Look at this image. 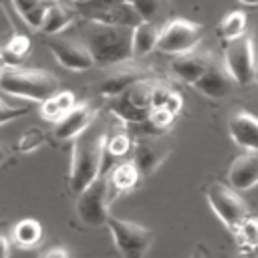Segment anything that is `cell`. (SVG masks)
<instances>
[{
  "instance_id": "1",
  "label": "cell",
  "mask_w": 258,
  "mask_h": 258,
  "mask_svg": "<svg viewBox=\"0 0 258 258\" xmlns=\"http://www.w3.org/2000/svg\"><path fill=\"white\" fill-rule=\"evenodd\" d=\"M79 42L89 50L97 67H117L131 58V28L127 26L83 20Z\"/></svg>"
},
{
  "instance_id": "2",
  "label": "cell",
  "mask_w": 258,
  "mask_h": 258,
  "mask_svg": "<svg viewBox=\"0 0 258 258\" xmlns=\"http://www.w3.org/2000/svg\"><path fill=\"white\" fill-rule=\"evenodd\" d=\"M105 137H107L105 127L95 121L75 137L71 175H69V187L75 196H79L91 181H95L101 175Z\"/></svg>"
},
{
  "instance_id": "3",
  "label": "cell",
  "mask_w": 258,
  "mask_h": 258,
  "mask_svg": "<svg viewBox=\"0 0 258 258\" xmlns=\"http://www.w3.org/2000/svg\"><path fill=\"white\" fill-rule=\"evenodd\" d=\"M0 89L14 97L42 103L60 91V81L42 69H6L0 75Z\"/></svg>"
},
{
  "instance_id": "4",
  "label": "cell",
  "mask_w": 258,
  "mask_h": 258,
  "mask_svg": "<svg viewBox=\"0 0 258 258\" xmlns=\"http://www.w3.org/2000/svg\"><path fill=\"white\" fill-rule=\"evenodd\" d=\"M105 226L109 228L113 242L123 258H145L153 242V232L149 228L137 222L121 220L113 214L107 216Z\"/></svg>"
},
{
  "instance_id": "5",
  "label": "cell",
  "mask_w": 258,
  "mask_h": 258,
  "mask_svg": "<svg viewBox=\"0 0 258 258\" xmlns=\"http://www.w3.org/2000/svg\"><path fill=\"white\" fill-rule=\"evenodd\" d=\"M155 81L141 79L119 95L111 97V111L125 123H145L149 115V93Z\"/></svg>"
},
{
  "instance_id": "6",
  "label": "cell",
  "mask_w": 258,
  "mask_h": 258,
  "mask_svg": "<svg viewBox=\"0 0 258 258\" xmlns=\"http://www.w3.org/2000/svg\"><path fill=\"white\" fill-rule=\"evenodd\" d=\"M206 198H208V204L214 210V214L232 232L248 218V206L242 200V196L236 189H232L230 185L222 183V181H214L208 187Z\"/></svg>"
},
{
  "instance_id": "7",
  "label": "cell",
  "mask_w": 258,
  "mask_h": 258,
  "mask_svg": "<svg viewBox=\"0 0 258 258\" xmlns=\"http://www.w3.org/2000/svg\"><path fill=\"white\" fill-rule=\"evenodd\" d=\"M226 71L230 73L234 85H252L256 79V62H254V44L250 36L234 38L226 44L224 58H222Z\"/></svg>"
},
{
  "instance_id": "8",
  "label": "cell",
  "mask_w": 258,
  "mask_h": 258,
  "mask_svg": "<svg viewBox=\"0 0 258 258\" xmlns=\"http://www.w3.org/2000/svg\"><path fill=\"white\" fill-rule=\"evenodd\" d=\"M200 38H202V26L198 22L185 18H173L165 22L163 28H159L155 48L175 56L198 46Z\"/></svg>"
},
{
  "instance_id": "9",
  "label": "cell",
  "mask_w": 258,
  "mask_h": 258,
  "mask_svg": "<svg viewBox=\"0 0 258 258\" xmlns=\"http://www.w3.org/2000/svg\"><path fill=\"white\" fill-rule=\"evenodd\" d=\"M109 187L105 175H99L77 196V216L87 226H105L109 216Z\"/></svg>"
},
{
  "instance_id": "10",
  "label": "cell",
  "mask_w": 258,
  "mask_h": 258,
  "mask_svg": "<svg viewBox=\"0 0 258 258\" xmlns=\"http://www.w3.org/2000/svg\"><path fill=\"white\" fill-rule=\"evenodd\" d=\"M131 153H133V165L137 167L139 177H147L165 161V157L169 155V145L159 135L145 133L133 141Z\"/></svg>"
},
{
  "instance_id": "11",
  "label": "cell",
  "mask_w": 258,
  "mask_h": 258,
  "mask_svg": "<svg viewBox=\"0 0 258 258\" xmlns=\"http://www.w3.org/2000/svg\"><path fill=\"white\" fill-rule=\"evenodd\" d=\"M48 50L54 54V58L71 71H89L93 69V58L89 54V50L75 38L69 36H58V34H50L46 40Z\"/></svg>"
},
{
  "instance_id": "12",
  "label": "cell",
  "mask_w": 258,
  "mask_h": 258,
  "mask_svg": "<svg viewBox=\"0 0 258 258\" xmlns=\"http://www.w3.org/2000/svg\"><path fill=\"white\" fill-rule=\"evenodd\" d=\"M194 87L200 93H204L206 97H210V99H222V97H226V95L232 93L234 81H232L230 73L226 71L222 58L212 56L210 64L206 67V71L202 73V77L194 83Z\"/></svg>"
},
{
  "instance_id": "13",
  "label": "cell",
  "mask_w": 258,
  "mask_h": 258,
  "mask_svg": "<svg viewBox=\"0 0 258 258\" xmlns=\"http://www.w3.org/2000/svg\"><path fill=\"white\" fill-rule=\"evenodd\" d=\"M97 119V109L91 103H77L54 123V137L60 141L75 139L83 129H87Z\"/></svg>"
},
{
  "instance_id": "14",
  "label": "cell",
  "mask_w": 258,
  "mask_h": 258,
  "mask_svg": "<svg viewBox=\"0 0 258 258\" xmlns=\"http://www.w3.org/2000/svg\"><path fill=\"white\" fill-rule=\"evenodd\" d=\"M212 52H208V50H202V48H198V46H194L191 50H187V52H181V54H175L173 56V60H171V71L181 79V81H185V83H196L200 77H202V73L206 71V67L210 64V60H212Z\"/></svg>"
},
{
  "instance_id": "15",
  "label": "cell",
  "mask_w": 258,
  "mask_h": 258,
  "mask_svg": "<svg viewBox=\"0 0 258 258\" xmlns=\"http://www.w3.org/2000/svg\"><path fill=\"white\" fill-rule=\"evenodd\" d=\"M228 131L230 137L244 149L248 151H256L258 149V119L244 111L238 109L228 117Z\"/></svg>"
},
{
  "instance_id": "16",
  "label": "cell",
  "mask_w": 258,
  "mask_h": 258,
  "mask_svg": "<svg viewBox=\"0 0 258 258\" xmlns=\"http://www.w3.org/2000/svg\"><path fill=\"white\" fill-rule=\"evenodd\" d=\"M228 183L236 191L252 189L258 183V155L256 151H248L234 159L228 171Z\"/></svg>"
},
{
  "instance_id": "17",
  "label": "cell",
  "mask_w": 258,
  "mask_h": 258,
  "mask_svg": "<svg viewBox=\"0 0 258 258\" xmlns=\"http://www.w3.org/2000/svg\"><path fill=\"white\" fill-rule=\"evenodd\" d=\"M147 79V73L137 67V64H117V69H113L101 83H99V91L105 97H115L121 91H125L129 85Z\"/></svg>"
},
{
  "instance_id": "18",
  "label": "cell",
  "mask_w": 258,
  "mask_h": 258,
  "mask_svg": "<svg viewBox=\"0 0 258 258\" xmlns=\"http://www.w3.org/2000/svg\"><path fill=\"white\" fill-rule=\"evenodd\" d=\"M103 175H105V181H107L109 198L111 200L117 198L123 191L133 189L139 183V179H141L137 167L133 165V161H119V163H115L113 169H107Z\"/></svg>"
},
{
  "instance_id": "19",
  "label": "cell",
  "mask_w": 258,
  "mask_h": 258,
  "mask_svg": "<svg viewBox=\"0 0 258 258\" xmlns=\"http://www.w3.org/2000/svg\"><path fill=\"white\" fill-rule=\"evenodd\" d=\"M159 34V26L151 22H139L131 28V58H139L149 54L155 48Z\"/></svg>"
},
{
  "instance_id": "20",
  "label": "cell",
  "mask_w": 258,
  "mask_h": 258,
  "mask_svg": "<svg viewBox=\"0 0 258 258\" xmlns=\"http://www.w3.org/2000/svg\"><path fill=\"white\" fill-rule=\"evenodd\" d=\"M75 10L73 8H69V6H64V4H60L58 0H54L48 8H46V12H44V16H42V22H40V30H44L46 34H58L62 28H67L73 20H75Z\"/></svg>"
},
{
  "instance_id": "21",
  "label": "cell",
  "mask_w": 258,
  "mask_h": 258,
  "mask_svg": "<svg viewBox=\"0 0 258 258\" xmlns=\"http://www.w3.org/2000/svg\"><path fill=\"white\" fill-rule=\"evenodd\" d=\"M93 20L105 22V24H113V26H127V28H133V26H137L141 22L139 14L135 12V8L129 2H119V4L111 6L109 10H105L103 14H99Z\"/></svg>"
},
{
  "instance_id": "22",
  "label": "cell",
  "mask_w": 258,
  "mask_h": 258,
  "mask_svg": "<svg viewBox=\"0 0 258 258\" xmlns=\"http://www.w3.org/2000/svg\"><path fill=\"white\" fill-rule=\"evenodd\" d=\"M42 240V224L34 218H24L12 228V242L20 248H34Z\"/></svg>"
},
{
  "instance_id": "23",
  "label": "cell",
  "mask_w": 258,
  "mask_h": 258,
  "mask_svg": "<svg viewBox=\"0 0 258 258\" xmlns=\"http://www.w3.org/2000/svg\"><path fill=\"white\" fill-rule=\"evenodd\" d=\"M30 38L26 36V34H14L6 44H4V48L0 50V58L10 67V69H14V67H18L22 60H24V56L30 52Z\"/></svg>"
},
{
  "instance_id": "24",
  "label": "cell",
  "mask_w": 258,
  "mask_h": 258,
  "mask_svg": "<svg viewBox=\"0 0 258 258\" xmlns=\"http://www.w3.org/2000/svg\"><path fill=\"white\" fill-rule=\"evenodd\" d=\"M131 6L139 14L141 22H151L157 24L167 16L169 10V0H133Z\"/></svg>"
},
{
  "instance_id": "25",
  "label": "cell",
  "mask_w": 258,
  "mask_h": 258,
  "mask_svg": "<svg viewBox=\"0 0 258 258\" xmlns=\"http://www.w3.org/2000/svg\"><path fill=\"white\" fill-rule=\"evenodd\" d=\"M218 34L224 38V40H234V38H240L246 34V14L242 10H232L228 12L220 24H218Z\"/></svg>"
},
{
  "instance_id": "26",
  "label": "cell",
  "mask_w": 258,
  "mask_h": 258,
  "mask_svg": "<svg viewBox=\"0 0 258 258\" xmlns=\"http://www.w3.org/2000/svg\"><path fill=\"white\" fill-rule=\"evenodd\" d=\"M16 10L20 12V16L32 26V28H40L42 16L46 12V8L54 2V0H12Z\"/></svg>"
},
{
  "instance_id": "27",
  "label": "cell",
  "mask_w": 258,
  "mask_h": 258,
  "mask_svg": "<svg viewBox=\"0 0 258 258\" xmlns=\"http://www.w3.org/2000/svg\"><path fill=\"white\" fill-rule=\"evenodd\" d=\"M236 238L240 240V250L242 248H256L258 242V228H256V220L254 218H246L236 230H234Z\"/></svg>"
},
{
  "instance_id": "28",
  "label": "cell",
  "mask_w": 258,
  "mask_h": 258,
  "mask_svg": "<svg viewBox=\"0 0 258 258\" xmlns=\"http://www.w3.org/2000/svg\"><path fill=\"white\" fill-rule=\"evenodd\" d=\"M173 119H175V115H173V113H169L165 107L151 109V111H149V115H147V123H149V125H153V127H155V131H159V133L167 131V129H169V125L173 123Z\"/></svg>"
},
{
  "instance_id": "29",
  "label": "cell",
  "mask_w": 258,
  "mask_h": 258,
  "mask_svg": "<svg viewBox=\"0 0 258 258\" xmlns=\"http://www.w3.org/2000/svg\"><path fill=\"white\" fill-rule=\"evenodd\" d=\"M44 141V135H42V131L40 129H28L20 139H18V151H22V153H30L32 149H36L40 143Z\"/></svg>"
},
{
  "instance_id": "30",
  "label": "cell",
  "mask_w": 258,
  "mask_h": 258,
  "mask_svg": "<svg viewBox=\"0 0 258 258\" xmlns=\"http://www.w3.org/2000/svg\"><path fill=\"white\" fill-rule=\"evenodd\" d=\"M169 93H171L169 87H165V85H161V83H153L151 93H149V109H159V107H163L165 101H167V97H169Z\"/></svg>"
},
{
  "instance_id": "31",
  "label": "cell",
  "mask_w": 258,
  "mask_h": 258,
  "mask_svg": "<svg viewBox=\"0 0 258 258\" xmlns=\"http://www.w3.org/2000/svg\"><path fill=\"white\" fill-rule=\"evenodd\" d=\"M52 101L56 103V107L60 109V113L64 115L69 109H73L77 105V99H75V93L73 91H56L52 95Z\"/></svg>"
},
{
  "instance_id": "32",
  "label": "cell",
  "mask_w": 258,
  "mask_h": 258,
  "mask_svg": "<svg viewBox=\"0 0 258 258\" xmlns=\"http://www.w3.org/2000/svg\"><path fill=\"white\" fill-rule=\"evenodd\" d=\"M22 115H26L24 107H12V105H8V103H4L0 99V125H4L8 121H14V119H18Z\"/></svg>"
},
{
  "instance_id": "33",
  "label": "cell",
  "mask_w": 258,
  "mask_h": 258,
  "mask_svg": "<svg viewBox=\"0 0 258 258\" xmlns=\"http://www.w3.org/2000/svg\"><path fill=\"white\" fill-rule=\"evenodd\" d=\"M40 115H42L44 119H48V121H54V123L62 117V113H60V109L56 107V103L52 101V97L40 103Z\"/></svg>"
},
{
  "instance_id": "34",
  "label": "cell",
  "mask_w": 258,
  "mask_h": 258,
  "mask_svg": "<svg viewBox=\"0 0 258 258\" xmlns=\"http://www.w3.org/2000/svg\"><path fill=\"white\" fill-rule=\"evenodd\" d=\"M181 105H183V99H181V95H179V93H175V91H171L163 107H165V109H167L169 113H173V115H177V113L181 111Z\"/></svg>"
},
{
  "instance_id": "35",
  "label": "cell",
  "mask_w": 258,
  "mask_h": 258,
  "mask_svg": "<svg viewBox=\"0 0 258 258\" xmlns=\"http://www.w3.org/2000/svg\"><path fill=\"white\" fill-rule=\"evenodd\" d=\"M38 258H73V254L64 246H52V248H46Z\"/></svg>"
},
{
  "instance_id": "36",
  "label": "cell",
  "mask_w": 258,
  "mask_h": 258,
  "mask_svg": "<svg viewBox=\"0 0 258 258\" xmlns=\"http://www.w3.org/2000/svg\"><path fill=\"white\" fill-rule=\"evenodd\" d=\"M10 256V240L0 234V258H8Z\"/></svg>"
},
{
  "instance_id": "37",
  "label": "cell",
  "mask_w": 258,
  "mask_h": 258,
  "mask_svg": "<svg viewBox=\"0 0 258 258\" xmlns=\"http://www.w3.org/2000/svg\"><path fill=\"white\" fill-rule=\"evenodd\" d=\"M238 258H256V256H254V248H242Z\"/></svg>"
},
{
  "instance_id": "38",
  "label": "cell",
  "mask_w": 258,
  "mask_h": 258,
  "mask_svg": "<svg viewBox=\"0 0 258 258\" xmlns=\"http://www.w3.org/2000/svg\"><path fill=\"white\" fill-rule=\"evenodd\" d=\"M4 157H6V149H4L2 145H0V163L4 161Z\"/></svg>"
},
{
  "instance_id": "39",
  "label": "cell",
  "mask_w": 258,
  "mask_h": 258,
  "mask_svg": "<svg viewBox=\"0 0 258 258\" xmlns=\"http://www.w3.org/2000/svg\"><path fill=\"white\" fill-rule=\"evenodd\" d=\"M240 2H242V4H248V6H254L258 0H240Z\"/></svg>"
},
{
  "instance_id": "40",
  "label": "cell",
  "mask_w": 258,
  "mask_h": 258,
  "mask_svg": "<svg viewBox=\"0 0 258 258\" xmlns=\"http://www.w3.org/2000/svg\"><path fill=\"white\" fill-rule=\"evenodd\" d=\"M191 258H206V256H204V254H202V252H196V254H194V256H191Z\"/></svg>"
},
{
  "instance_id": "41",
  "label": "cell",
  "mask_w": 258,
  "mask_h": 258,
  "mask_svg": "<svg viewBox=\"0 0 258 258\" xmlns=\"http://www.w3.org/2000/svg\"><path fill=\"white\" fill-rule=\"evenodd\" d=\"M73 2H75V4H77V2H83V0H73Z\"/></svg>"
},
{
  "instance_id": "42",
  "label": "cell",
  "mask_w": 258,
  "mask_h": 258,
  "mask_svg": "<svg viewBox=\"0 0 258 258\" xmlns=\"http://www.w3.org/2000/svg\"><path fill=\"white\" fill-rule=\"evenodd\" d=\"M125 2H129V4H131V2H133V0H125Z\"/></svg>"
},
{
  "instance_id": "43",
  "label": "cell",
  "mask_w": 258,
  "mask_h": 258,
  "mask_svg": "<svg viewBox=\"0 0 258 258\" xmlns=\"http://www.w3.org/2000/svg\"><path fill=\"white\" fill-rule=\"evenodd\" d=\"M0 75H2V69H0Z\"/></svg>"
}]
</instances>
